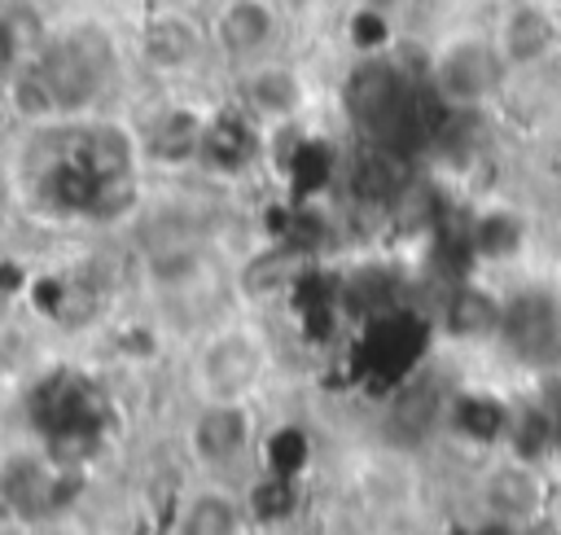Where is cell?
I'll list each match as a JSON object with an SVG mask.
<instances>
[{
  "label": "cell",
  "mask_w": 561,
  "mask_h": 535,
  "mask_svg": "<svg viewBox=\"0 0 561 535\" xmlns=\"http://www.w3.org/2000/svg\"><path fill=\"white\" fill-rule=\"evenodd\" d=\"M394 4H399V0H359V9H373V13H386V18H390Z\"/></svg>",
  "instance_id": "cell-17"
},
{
  "label": "cell",
  "mask_w": 561,
  "mask_h": 535,
  "mask_svg": "<svg viewBox=\"0 0 561 535\" xmlns=\"http://www.w3.org/2000/svg\"><path fill=\"white\" fill-rule=\"evenodd\" d=\"M517 219L508 210H491V215H478V224L469 228V250L482 254V259H504L517 250Z\"/></svg>",
  "instance_id": "cell-14"
},
{
  "label": "cell",
  "mask_w": 561,
  "mask_h": 535,
  "mask_svg": "<svg viewBox=\"0 0 561 535\" xmlns=\"http://www.w3.org/2000/svg\"><path fill=\"white\" fill-rule=\"evenodd\" d=\"M241 526V509L228 491L210 487V491H197L184 509H180V526L175 535H237Z\"/></svg>",
  "instance_id": "cell-11"
},
{
  "label": "cell",
  "mask_w": 561,
  "mask_h": 535,
  "mask_svg": "<svg viewBox=\"0 0 561 535\" xmlns=\"http://www.w3.org/2000/svg\"><path fill=\"white\" fill-rule=\"evenodd\" d=\"M215 276V263L206 259V250L188 237L180 241H162L149 254V285L162 294H193Z\"/></svg>",
  "instance_id": "cell-9"
},
{
  "label": "cell",
  "mask_w": 561,
  "mask_h": 535,
  "mask_svg": "<svg viewBox=\"0 0 561 535\" xmlns=\"http://www.w3.org/2000/svg\"><path fill=\"white\" fill-rule=\"evenodd\" d=\"M210 48V26L184 9V4H162L153 13L140 18L136 26V61L158 75V79H175V75H188Z\"/></svg>",
  "instance_id": "cell-3"
},
{
  "label": "cell",
  "mask_w": 561,
  "mask_h": 535,
  "mask_svg": "<svg viewBox=\"0 0 561 535\" xmlns=\"http://www.w3.org/2000/svg\"><path fill=\"white\" fill-rule=\"evenodd\" d=\"M443 325L456 338H486L504 325V307L482 289H456L443 307Z\"/></svg>",
  "instance_id": "cell-12"
},
{
  "label": "cell",
  "mask_w": 561,
  "mask_h": 535,
  "mask_svg": "<svg viewBox=\"0 0 561 535\" xmlns=\"http://www.w3.org/2000/svg\"><path fill=\"white\" fill-rule=\"evenodd\" d=\"M263 364H267L263 338L245 325H224L193 355L197 395L206 403H250V395L263 377Z\"/></svg>",
  "instance_id": "cell-2"
},
{
  "label": "cell",
  "mask_w": 561,
  "mask_h": 535,
  "mask_svg": "<svg viewBox=\"0 0 561 535\" xmlns=\"http://www.w3.org/2000/svg\"><path fill=\"white\" fill-rule=\"evenodd\" d=\"M254 447V408L250 403H206L188 421V452L202 469H232Z\"/></svg>",
  "instance_id": "cell-6"
},
{
  "label": "cell",
  "mask_w": 561,
  "mask_h": 535,
  "mask_svg": "<svg viewBox=\"0 0 561 535\" xmlns=\"http://www.w3.org/2000/svg\"><path fill=\"white\" fill-rule=\"evenodd\" d=\"M495 44L508 61V70H530L539 66L552 48H557V18L552 9L535 4V0H522L504 13L500 31H495Z\"/></svg>",
  "instance_id": "cell-8"
},
{
  "label": "cell",
  "mask_w": 561,
  "mask_h": 535,
  "mask_svg": "<svg viewBox=\"0 0 561 535\" xmlns=\"http://www.w3.org/2000/svg\"><path fill=\"white\" fill-rule=\"evenodd\" d=\"M206 127H210V118L193 114L188 105H171V110H162L158 118H149V123L136 132V140H140V158L162 162V167H188V162H202Z\"/></svg>",
  "instance_id": "cell-7"
},
{
  "label": "cell",
  "mask_w": 561,
  "mask_h": 535,
  "mask_svg": "<svg viewBox=\"0 0 561 535\" xmlns=\"http://www.w3.org/2000/svg\"><path fill=\"white\" fill-rule=\"evenodd\" d=\"M237 110L254 127H289L307 110V79L285 57H263L237 70Z\"/></svg>",
  "instance_id": "cell-5"
},
{
  "label": "cell",
  "mask_w": 561,
  "mask_h": 535,
  "mask_svg": "<svg viewBox=\"0 0 561 535\" xmlns=\"http://www.w3.org/2000/svg\"><path fill=\"white\" fill-rule=\"evenodd\" d=\"M210 26V48L232 66H250L263 57H276L280 31H285V13L276 0H219L206 18Z\"/></svg>",
  "instance_id": "cell-4"
},
{
  "label": "cell",
  "mask_w": 561,
  "mask_h": 535,
  "mask_svg": "<svg viewBox=\"0 0 561 535\" xmlns=\"http://www.w3.org/2000/svg\"><path fill=\"white\" fill-rule=\"evenodd\" d=\"M491 500H495V517L500 522H517V517H530L539 509V487L522 465H513V469H504L495 478Z\"/></svg>",
  "instance_id": "cell-13"
},
{
  "label": "cell",
  "mask_w": 561,
  "mask_h": 535,
  "mask_svg": "<svg viewBox=\"0 0 561 535\" xmlns=\"http://www.w3.org/2000/svg\"><path fill=\"white\" fill-rule=\"evenodd\" d=\"M22 66V53H18V35L0 22V88L9 83V75Z\"/></svg>",
  "instance_id": "cell-15"
},
{
  "label": "cell",
  "mask_w": 561,
  "mask_h": 535,
  "mask_svg": "<svg viewBox=\"0 0 561 535\" xmlns=\"http://www.w3.org/2000/svg\"><path fill=\"white\" fill-rule=\"evenodd\" d=\"M508 75L513 70L495 35H478V31H456L438 39L425 57V88L451 114H473L486 101H495Z\"/></svg>",
  "instance_id": "cell-1"
},
{
  "label": "cell",
  "mask_w": 561,
  "mask_h": 535,
  "mask_svg": "<svg viewBox=\"0 0 561 535\" xmlns=\"http://www.w3.org/2000/svg\"><path fill=\"white\" fill-rule=\"evenodd\" d=\"M171 4H184V0H171Z\"/></svg>",
  "instance_id": "cell-18"
},
{
  "label": "cell",
  "mask_w": 561,
  "mask_h": 535,
  "mask_svg": "<svg viewBox=\"0 0 561 535\" xmlns=\"http://www.w3.org/2000/svg\"><path fill=\"white\" fill-rule=\"evenodd\" d=\"M500 333L513 338V351H522V355H543V351L561 338V316H557V307H552L543 294H526V298H517V303L504 307Z\"/></svg>",
  "instance_id": "cell-10"
},
{
  "label": "cell",
  "mask_w": 561,
  "mask_h": 535,
  "mask_svg": "<svg viewBox=\"0 0 561 535\" xmlns=\"http://www.w3.org/2000/svg\"><path fill=\"white\" fill-rule=\"evenodd\" d=\"M473 535H513V531H508V522H500V517H495V522H486V526H478Z\"/></svg>",
  "instance_id": "cell-16"
}]
</instances>
